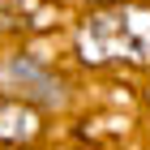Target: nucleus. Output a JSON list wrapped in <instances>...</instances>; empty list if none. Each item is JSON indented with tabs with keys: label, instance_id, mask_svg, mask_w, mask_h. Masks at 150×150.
I'll return each mask as SVG.
<instances>
[{
	"label": "nucleus",
	"instance_id": "nucleus-3",
	"mask_svg": "<svg viewBox=\"0 0 150 150\" xmlns=\"http://www.w3.org/2000/svg\"><path fill=\"white\" fill-rule=\"evenodd\" d=\"M39 133V116L22 99H0V142H30Z\"/></svg>",
	"mask_w": 150,
	"mask_h": 150
},
{
	"label": "nucleus",
	"instance_id": "nucleus-2",
	"mask_svg": "<svg viewBox=\"0 0 150 150\" xmlns=\"http://www.w3.org/2000/svg\"><path fill=\"white\" fill-rule=\"evenodd\" d=\"M0 86L9 90V99H22V103H39V107H60L64 103V86L52 69H47L39 56H9L0 64Z\"/></svg>",
	"mask_w": 150,
	"mask_h": 150
},
{
	"label": "nucleus",
	"instance_id": "nucleus-1",
	"mask_svg": "<svg viewBox=\"0 0 150 150\" xmlns=\"http://www.w3.org/2000/svg\"><path fill=\"white\" fill-rule=\"evenodd\" d=\"M77 56L86 64H150V9L112 4L90 13L77 30Z\"/></svg>",
	"mask_w": 150,
	"mask_h": 150
}]
</instances>
